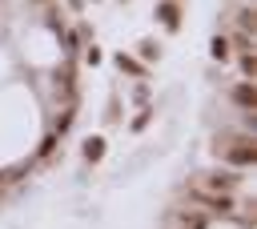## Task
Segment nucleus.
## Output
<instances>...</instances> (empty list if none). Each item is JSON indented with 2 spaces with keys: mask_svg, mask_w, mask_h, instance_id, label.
<instances>
[{
  "mask_svg": "<svg viewBox=\"0 0 257 229\" xmlns=\"http://www.w3.org/2000/svg\"><path fill=\"white\" fill-rule=\"evenodd\" d=\"M237 104H253V88H249V84L237 88Z\"/></svg>",
  "mask_w": 257,
  "mask_h": 229,
  "instance_id": "obj_1",
  "label": "nucleus"
}]
</instances>
